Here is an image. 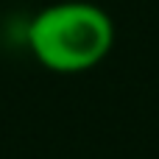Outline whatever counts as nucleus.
<instances>
[{
	"label": "nucleus",
	"mask_w": 159,
	"mask_h": 159,
	"mask_svg": "<svg viewBox=\"0 0 159 159\" xmlns=\"http://www.w3.org/2000/svg\"><path fill=\"white\" fill-rule=\"evenodd\" d=\"M31 56L53 73H87L115 45L112 17L87 0H61L36 11L25 28Z\"/></svg>",
	"instance_id": "f257e3e1"
}]
</instances>
